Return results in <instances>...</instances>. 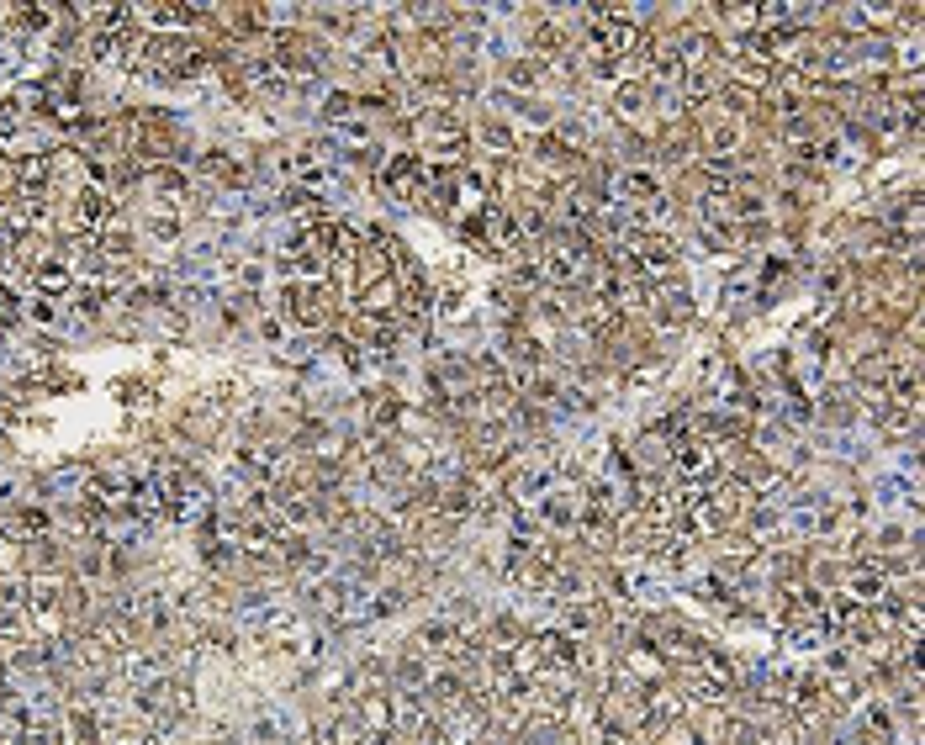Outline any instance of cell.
I'll return each mask as SVG.
<instances>
[{
    "instance_id": "1",
    "label": "cell",
    "mask_w": 925,
    "mask_h": 745,
    "mask_svg": "<svg viewBox=\"0 0 925 745\" xmlns=\"http://www.w3.org/2000/svg\"><path fill=\"white\" fill-rule=\"evenodd\" d=\"M32 286L48 291V296H64L74 286V265H69V259H59V254H43L32 265Z\"/></svg>"
},
{
    "instance_id": "2",
    "label": "cell",
    "mask_w": 925,
    "mask_h": 745,
    "mask_svg": "<svg viewBox=\"0 0 925 745\" xmlns=\"http://www.w3.org/2000/svg\"><path fill=\"white\" fill-rule=\"evenodd\" d=\"M719 455H714V444H703V439H688V444H677V455H672V465H677V476H703L714 465Z\"/></svg>"
},
{
    "instance_id": "3",
    "label": "cell",
    "mask_w": 925,
    "mask_h": 745,
    "mask_svg": "<svg viewBox=\"0 0 925 745\" xmlns=\"http://www.w3.org/2000/svg\"><path fill=\"white\" fill-rule=\"evenodd\" d=\"M846 592H851L857 603H873V598H883V592H888V576H878V571H851Z\"/></svg>"
}]
</instances>
